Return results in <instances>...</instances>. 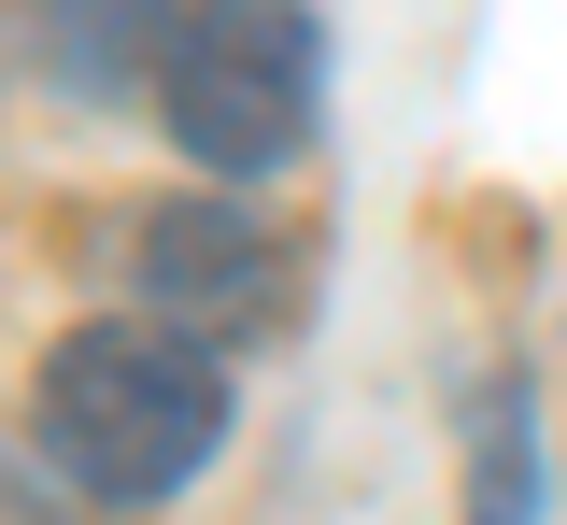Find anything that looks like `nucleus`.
I'll use <instances>...</instances> for the list:
<instances>
[{"mask_svg":"<svg viewBox=\"0 0 567 525\" xmlns=\"http://www.w3.org/2000/svg\"><path fill=\"white\" fill-rule=\"evenodd\" d=\"M29 441H43L58 483L114 497V512L185 497L213 454H227V356L185 341V327H156V312L71 327L58 356H43V383H29Z\"/></svg>","mask_w":567,"mask_h":525,"instance_id":"obj_1","label":"nucleus"},{"mask_svg":"<svg viewBox=\"0 0 567 525\" xmlns=\"http://www.w3.org/2000/svg\"><path fill=\"white\" fill-rule=\"evenodd\" d=\"M312 100H327V29L312 0H199L171 72H156V128L199 156L213 185H256L312 143Z\"/></svg>","mask_w":567,"mask_h":525,"instance_id":"obj_2","label":"nucleus"},{"mask_svg":"<svg viewBox=\"0 0 567 525\" xmlns=\"http://www.w3.org/2000/svg\"><path fill=\"white\" fill-rule=\"evenodd\" d=\"M128 285L156 327H185V341H270L284 327V241L241 199H171V214L142 227V256H128Z\"/></svg>","mask_w":567,"mask_h":525,"instance_id":"obj_3","label":"nucleus"},{"mask_svg":"<svg viewBox=\"0 0 567 525\" xmlns=\"http://www.w3.org/2000/svg\"><path fill=\"white\" fill-rule=\"evenodd\" d=\"M185 14H199V0H43V14H29V58H43V85H71V100H156Z\"/></svg>","mask_w":567,"mask_h":525,"instance_id":"obj_4","label":"nucleus"},{"mask_svg":"<svg viewBox=\"0 0 567 525\" xmlns=\"http://www.w3.org/2000/svg\"><path fill=\"white\" fill-rule=\"evenodd\" d=\"M483 525H525V398H496L483 412V497H468Z\"/></svg>","mask_w":567,"mask_h":525,"instance_id":"obj_5","label":"nucleus"}]
</instances>
